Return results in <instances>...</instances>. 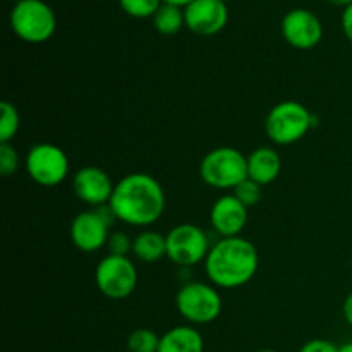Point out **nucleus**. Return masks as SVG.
Masks as SVG:
<instances>
[{
  "instance_id": "1",
  "label": "nucleus",
  "mask_w": 352,
  "mask_h": 352,
  "mask_svg": "<svg viewBox=\"0 0 352 352\" xmlns=\"http://www.w3.org/2000/svg\"><path fill=\"white\" fill-rule=\"evenodd\" d=\"M167 198L160 182L150 174L134 172L116 184L109 206L113 217L131 227H150L164 215Z\"/></svg>"
},
{
  "instance_id": "2",
  "label": "nucleus",
  "mask_w": 352,
  "mask_h": 352,
  "mask_svg": "<svg viewBox=\"0 0 352 352\" xmlns=\"http://www.w3.org/2000/svg\"><path fill=\"white\" fill-rule=\"evenodd\" d=\"M260 267L256 246L246 237H220L208 251L205 272L210 284L220 289H237L250 284Z\"/></svg>"
},
{
  "instance_id": "3",
  "label": "nucleus",
  "mask_w": 352,
  "mask_h": 352,
  "mask_svg": "<svg viewBox=\"0 0 352 352\" xmlns=\"http://www.w3.org/2000/svg\"><path fill=\"white\" fill-rule=\"evenodd\" d=\"M316 126L318 117L294 100H285L272 107L265 119L267 136L280 146L298 143Z\"/></svg>"
},
{
  "instance_id": "4",
  "label": "nucleus",
  "mask_w": 352,
  "mask_h": 352,
  "mask_svg": "<svg viewBox=\"0 0 352 352\" xmlns=\"http://www.w3.org/2000/svg\"><path fill=\"white\" fill-rule=\"evenodd\" d=\"M14 34L26 43H45L57 30L55 10L45 0H23L14 3L9 16Z\"/></svg>"
},
{
  "instance_id": "5",
  "label": "nucleus",
  "mask_w": 352,
  "mask_h": 352,
  "mask_svg": "<svg viewBox=\"0 0 352 352\" xmlns=\"http://www.w3.org/2000/svg\"><path fill=\"white\" fill-rule=\"evenodd\" d=\"M199 177L213 189H236L248 179V157L232 146L213 148L199 164Z\"/></svg>"
},
{
  "instance_id": "6",
  "label": "nucleus",
  "mask_w": 352,
  "mask_h": 352,
  "mask_svg": "<svg viewBox=\"0 0 352 352\" xmlns=\"http://www.w3.org/2000/svg\"><path fill=\"white\" fill-rule=\"evenodd\" d=\"M175 308L191 325H208L222 313V296L213 284L188 282L177 291Z\"/></svg>"
},
{
  "instance_id": "7",
  "label": "nucleus",
  "mask_w": 352,
  "mask_h": 352,
  "mask_svg": "<svg viewBox=\"0 0 352 352\" xmlns=\"http://www.w3.org/2000/svg\"><path fill=\"white\" fill-rule=\"evenodd\" d=\"M24 167L31 181L43 188H55L62 184L71 170L67 153L54 143H38L31 146Z\"/></svg>"
},
{
  "instance_id": "8",
  "label": "nucleus",
  "mask_w": 352,
  "mask_h": 352,
  "mask_svg": "<svg viewBox=\"0 0 352 352\" xmlns=\"http://www.w3.org/2000/svg\"><path fill=\"white\" fill-rule=\"evenodd\" d=\"M95 282L98 291L112 301L129 298L138 287V270L127 256L107 254L95 268Z\"/></svg>"
},
{
  "instance_id": "9",
  "label": "nucleus",
  "mask_w": 352,
  "mask_h": 352,
  "mask_svg": "<svg viewBox=\"0 0 352 352\" xmlns=\"http://www.w3.org/2000/svg\"><path fill=\"white\" fill-rule=\"evenodd\" d=\"M116 219L109 205L98 206L95 210H85L79 212L72 219L69 236L72 244L82 253H95L107 246L110 232L109 227Z\"/></svg>"
},
{
  "instance_id": "10",
  "label": "nucleus",
  "mask_w": 352,
  "mask_h": 352,
  "mask_svg": "<svg viewBox=\"0 0 352 352\" xmlns=\"http://www.w3.org/2000/svg\"><path fill=\"white\" fill-rule=\"evenodd\" d=\"M165 239H167V258L179 267H192L201 263L206 260L212 248L205 230L195 223H181L172 227Z\"/></svg>"
},
{
  "instance_id": "11",
  "label": "nucleus",
  "mask_w": 352,
  "mask_h": 352,
  "mask_svg": "<svg viewBox=\"0 0 352 352\" xmlns=\"http://www.w3.org/2000/svg\"><path fill=\"white\" fill-rule=\"evenodd\" d=\"M284 40L298 50H311L318 47L323 38V24L313 10L296 7L291 9L280 23Z\"/></svg>"
},
{
  "instance_id": "12",
  "label": "nucleus",
  "mask_w": 352,
  "mask_h": 352,
  "mask_svg": "<svg viewBox=\"0 0 352 352\" xmlns=\"http://www.w3.org/2000/svg\"><path fill=\"white\" fill-rule=\"evenodd\" d=\"M186 28L198 36H213L229 23V7L222 0H195L184 7Z\"/></svg>"
},
{
  "instance_id": "13",
  "label": "nucleus",
  "mask_w": 352,
  "mask_h": 352,
  "mask_svg": "<svg viewBox=\"0 0 352 352\" xmlns=\"http://www.w3.org/2000/svg\"><path fill=\"white\" fill-rule=\"evenodd\" d=\"M113 189H116V184L112 182L110 175L103 168L95 167V165L79 168L74 177H72V191H74V195L82 203L95 206V208L109 205Z\"/></svg>"
},
{
  "instance_id": "14",
  "label": "nucleus",
  "mask_w": 352,
  "mask_h": 352,
  "mask_svg": "<svg viewBox=\"0 0 352 352\" xmlns=\"http://www.w3.org/2000/svg\"><path fill=\"white\" fill-rule=\"evenodd\" d=\"M210 223L220 237L241 236L248 223V208L234 195H223L210 210Z\"/></svg>"
},
{
  "instance_id": "15",
  "label": "nucleus",
  "mask_w": 352,
  "mask_h": 352,
  "mask_svg": "<svg viewBox=\"0 0 352 352\" xmlns=\"http://www.w3.org/2000/svg\"><path fill=\"white\" fill-rule=\"evenodd\" d=\"M282 170V158L277 150L261 146L248 155V177L260 186L272 184Z\"/></svg>"
},
{
  "instance_id": "16",
  "label": "nucleus",
  "mask_w": 352,
  "mask_h": 352,
  "mask_svg": "<svg viewBox=\"0 0 352 352\" xmlns=\"http://www.w3.org/2000/svg\"><path fill=\"white\" fill-rule=\"evenodd\" d=\"M157 352H205V340L192 325H179L160 337Z\"/></svg>"
},
{
  "instance_id": "17",
  "label": "nucleus",
  "mask_w": 352,
  "mask_h": 352,
  "mask_svg": "<svg viewBox=\"0 0 352 352\" xmlns=\"http://www.w3.org/2000/svg\"><path fill=\"white\" fill-rule=\"evenodd\" d=\"M133 254L143 263H157L167 256V239L157 230H143L133 239Z\"/></svg>"
},
{
  "instance_id": "18",
  "label": "nucleus",
  "mask_w": 352,
  "mask_h": 352,
  "mask_svg": "<svg viewBox=\"0 0 352 352\" xmlns=\"http://www.w3.org/2000/svg\"><path fill=\"white\" fill-rule=\"evenodd\" d=\"M151 21H153V26L158 33L165 34V36H172V34H177L186 26L184 9L172 6V3H162L160 9L151 17Z\"/></svg>"
},
{
  "instance_id": "19",
  "label": "nucleus",
  "mask_w": 352,
  "mask_h": 352,
  "mask_svg": "<svg viewBox=\"0 0 352 352\" xmlns=\"http://www.w3.org/2000/svg\"><path fill=\"white\" fill-rule=\"evenodd\" d=\"M0 143H12L21 127V117L16 105L10 102L0 103Z\"/></svg>"
},
{
  "instance_id": "20",
  "label": "nucleus",
  "mask_w": 352,
  "mask_h": 352,
  "mask_svg": "<svg viewBox=\"0 0 352 352\" xmlns=\"http://www.w3.org/2000/svg\"><path fill=\"white\" fill-rule=\"evenodd\" d=\"M160 337L150 329H138L127 339V349L131 352H157Z\"/></svg>"
},
{
  "instance_id": "21",
  "label": "nucleus",
  "mask_w": 352,
  "mask_h": 352,
  "mask_svg": "<svg viewBox=\"0 0 352 352\" xmlns=\"http://www.w3.org/2000/svg\"><path fill=\"white\" fill-rule=\"evenodd\" d=\"M162 0H119V6L127 16L136 19H146L153 17L155 12L160 9Z\"/></svg>"
},
{
  "instance_id": "22",
  "label": "nucleus",
  "mask_w": 352,
  "mask_h": 352,
  "mask_svg": "<svg viewBox=\"0 0 352 352\" xmlns=\"http://www.w3.org/2000/svg\"><path fill=\"white\" fill-rule=\"evenodd\" d=\"M261 188H263V186H260L258 182L251 181V179L248 177V179H244V181L241 182L236 189H234L232 195L236 196V198L239 199V201L243 203L248 210H250L260 203Z\"/></svg>"
},
{
  "instance_id": "23",
  "label": "nucleus",
  "mask_w": 352,
  "mask_h": 352,
  "mask_svg": "<svg viewBox=\"0 0 352 352\" xmlns=\"http://www.w3.org/2000/svg\"><path fill=\"white\" fill-rule=\"evenodd\" d=\"M19 168V155L12 143H0V174L10 177Z\"/></svg>"
},
{
  "instance_id": "24",
  "label": "nucleus",
  "mask_w": 352,
  "mask_h": 352,
  "mask_svg": "<svg viewBox=\"0 0 352 352\" xmlns=\"http://www.w3.org/2000/svg\"><path fill=\"white\" fill-rule=\"evenodd\" d=\"M105 248L109 250V254L113 256H127L133 253V239L124 232H113L110 234Z\"/></svg>"
},
{
  "instance_id": "25",
  "label": "nucleus",
  "mask_w": 352,
  "mask_h": 352,
  "mask_svg": "<svg viewBox=\"0 0 352 352\" xmlns=\"http://www.w3.org/2000/svg\"><path fill=\"white\" fill-rule=\"evenodd\" d=\"M337 351H339V347H337L336 344L330 342V340L313 339L309 340V342H306L299 352H337Z\"/></svg>"
},
{
  "instance_id": "26",
  "label": "nucleus",
  "mask_w": 352,
  "mask_h": 352,
  "mask_svg": "<svg viewBox=\"0 0 352 352\" xmlns=\"http://www.w3.org/2000/svg\"><path fill=\"white\" fill-rule=\"evenodd\" d=\"M340 24H342V31L346 34V38L352 43V3L344 9L342 17H340Z\"/></svg>"
},
{
  "instance_id": "27",
  "label": "nucleus",
  "mask_w": 352,
  "mask_h": 352,
  "mask_svg": "<svg viewBox=\"0 0 352 352\" xmlns=\"http://www.w3.org/2000/svg\"><path fill=\"white\" fill-rule=\"evenodd\" d=\"M342 315L344 320L352 327V292L344 299V305H342Z\"/></svg>"
},
{
  "instance_id": "28",
  "label": "nucleus",
  "mask_w": 352,
  "mask_h": 352,
  "mask_svg": "<svg viewBox=\"0 0 352 352\" xmlns=\"http://www.w3.org/2000/svg\"><path fill=\"white\" fill-rule=\"evenodd\" d=\"M162 2L172 3V6H177V7H182V9H184V7H188L189 3L195 2V0H162Z\"/></svg>"
},
{
  "instance_id": "29",
  "label": "nucleus",
  "mask_w": 352,
  "mask_h": 352,
  "mask_svg": "<svg viewBox=\"0 0 352 352\" xmlns=\"http://www.w3.org/2000/svg\"><path fill=\"white\" fill-rule=\"evenodd\" d=\"M325 2L332 3V6H339V7H344L346 9L347 6H351L352 0H325Z\"/></svg>"
},
{
  "instance_id": "30",
  "label": "nucleus",
  "mask_w": 352,
  "mask_h": 352,
  "mask_svg": "<svg viewBox=\"0 0 352 352\" xmlns=\"http://www.w3.org/2000/svg\"><path fill=\"white\" fill-rule=\"evenodd\" d=\"M337 352H352V342L342 344V346L339 347V351H337Z\"/></svg>"
},
{
  "instance_id": "31",
  "label": "nucleus",
  "mask_w": 352,
  "mask_h": 352,
  "mask_svg": "<svg viewBox=\"0 0 352 352\" xmlns=\"http://www.w3.org/2000/svg\"><path fill=\"white\" fill-rule=\"evenodd\" d=\"M258 352H277V351H274V349H261V351H258Z\"/></svg>"
},
{
  "instance_id": "32",
  "label": "nucleus",
  "mask_w": 352,
  "mask_h": 352,
  "mask_svg": "<svg viewBox=\"0 0 352 352\" xmlns=\"http://www.w3.org/2000/svg\"><path fill=\"white\" fill-rule=\"evenodd\" d=\"M12 2H14V3H17V2H23V0H12Z\"/></svg>"
},
{
  "instance_id": "33",
  "label": "nucleus",
  "mask_w": 352,
  "mask_h": 352,
  "mask_svg": "<svg viewBox=\"0 0 352 352\" xmlns=\"http://www.w3.org/2000/svg\"><path fill=\"white\" fill-rule=\"evenodd\" d=\"M222 2H226V3H227V2H229V0H222Z\"/></svg>"
},
{
  "instance_id": "34",
  "label": "nucleus",
  "mask_w": 352,
  "mask_h": 352,
  "mask_svg": "<svg viewBox=\"0 0 352 352\" xmlns=\"http://www.w3.org/2000/svg\"><path fill=\"white\" fill-rule=\"evenodd\" d=\"M351 265H352V263H351Z\"/></svg>"
}]
</instances>
